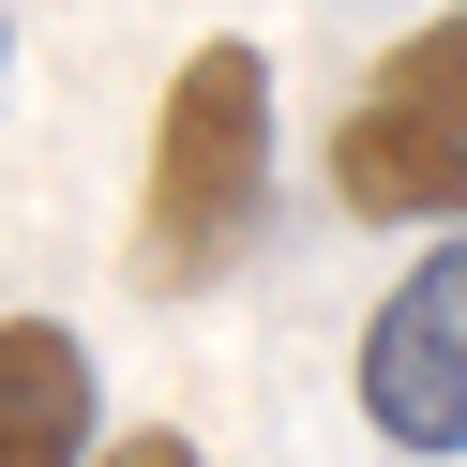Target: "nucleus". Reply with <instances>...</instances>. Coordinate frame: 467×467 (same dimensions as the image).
Segmentation results:
<instances>
[{"instance_id": "nucleus-5", "label": "nucleus", "mask_w": 467, "mask_h": 467, "mask_svg": "<svg viewBox=\"0 0 467 467\" xmlns=\"http://www.w3.org/2000/svg\"><path fill=\"white\" fill-rule=\"evenodd\" d=\"M91 467H212V452H196V437H182V422H136V437H121V452H91Z\"/></svg>"}, {"instance_id": "nucleus-2", "label": "nucleus", "mask_w": 467, "mask_h": 467, "mask_svg": "<svg viewBox=\"0 0 467 467\" xmlns=\"http://www.w3.org/2000/svg\"><path fill=\"white\" fill-rule=\"evenodd\" d=\"M332 196L362 226H467V0H437L422 31L347 91Z\"/></svg>"}, {"instance_id": "nucleus-3", "label": "nucleus", "mask_w": 467, "mask_h": 467, "mask_svg": "<svg viewBox=\"0 0 467 467\" xmlns=\"http://www.w3.org/2000/svg\"><path fill=\"white\" fill-rule=\"evenodd\" d=\"M347 392H362V422L392 437L407 467L467 452V226H437V242L377 286L362 347H347Z\"/></svg>"}, {"instance_id": "nucleus-1", "label": "nucleus", "mask_w": 467, "mask_h": 467, "mask_svg": "<svg viewBox=\"0 0 467 467\" xmlns=\"http://www.w3.org/2000/svg\"><path fill=\"white\" fill-rule=\"evenodd\" d=\"M256 226H272V61H256L242 31H212V46H182V76H166V106H151L136 286H151V302H196V286H226L256 256Z\"/></svg>"}, {"instance_id": "nucleus-4", "label": "nucleus", "mask_w": 467, "mask_h": 467, "mask_svg": "<svg viewBox=\"0 0 467 467\" xmlns=\"http://www.w3.org/2000/svg\"><path fill=\"white\" fill-rule=\"evenodd\" d=\"M91 347L61 317H0V467H91Z\"/></svg>"}, {"instance_id": "nucleus-6", "label": "nucleus", "mask_w": 467, "mask_h": 467, "mask_svg": "<svg viewBox=\"0 0 467 467\" xmlns=\"http://www.w3.org/2000/svg\"><path fill=\"white\" fill-rule=\"evenodd\" d=\"M0 61H16V31H0Z\"/></svg>"}]
</instances>
